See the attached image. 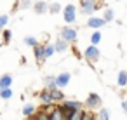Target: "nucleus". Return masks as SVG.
I'll use <instances>...</instances> for the list:
<instances>
[{"label": "nucleus", "instance_id": "nucleus-15", "mask_svg": "<svg viewBox=\"0 0 127 120\" xmlns=\"http://www.w3.org/2000/svg\"><path fill=\"white\" fill-rule=\"evenodd\" d=\"M117 84H118L120 87H127V71H125V70H122V71L118 73V77H117Z\"/></svg>", "mask_w": 127, "mask_h": 120}, {"label": "nucleus", "instance_id": "nucleus-27", "mask_svg": "<svg viewBox=\"0 0 127 120\" xmlns=\"http://www.w3.org/2000/svg\"><path fill=\"white\" fill-rule=\"evenodd\" d=\"M7 23H9V16H5V14H4V16H0V30H2Z\"/></svg>", "mask_w": 127, "mask_h": 120}, {"label": "nucleus", "instance_id": "nucleus-30", "mask_svg": "<svg viewBox=\"0 0 127 120\" xmlns=\"http://www.w3.org/2000/svg\"><path fill=\"white\" fill-rule=\"evenodd\" d=\"M30 5H32V0H23V2H21V5H19V7H21V9H28Z\"/></svg>", "mask_w": 127, "mask_h": 120}, {"label": "nucleus", "instance_id": "nucleus-2", "mask_svg": "<svg viewBox=\"0 0 127 120\" xmlns=\"http://www.w3.org/2000/svg\"><path fill=\"white\" fill-rule=\"evenodd\" d=\"M96 9H99L96 0H82V12L84 14H92Z\"/></svg>", "mask_w": 127, "mask_h": 120}, {"label": "nucleus", "instance_id": "nucleus-20", "mask_svg": "<svg viewBox=\"0 0 127 120\" xmlns=\"http://www.w3.org/2000/svg\"><path fill=\"white\" fill-rule=\"evenodd\" d=\"M99 42H101V33H99V30H97V31H94V33L91 35V44H92V45H97Z\"/></svg>", "mask_w": 127, "mask_h": 120}, {"label": "nucleus", "instance_id": "nucleus-13", "mask_svg": "<svg viewBox=\"0 0 127 120\" xmlns=\"http://www.w3.org/2000/svg\"><path fill=\"white\" fill-rule=\"evenodd\" d=\"M12 84V77L11 75H2L0 77V89H9Z\"/></svg>", "mask_w": 127, "mask_h": 120}, {"label": "nucleus", "instance_id": "nucleus-17", "mask_svg": "<svg viewBox=\"0 0 127 120\" xmlns=\"http://www.w3.org/2000/svg\"><path fill=\"white\" fill-rule=\"evenodd\" d=\"M54 52H56L54 45H51V44H45V45H44V56H45V59H49Z\"/></svg>", "mask_w": 127, "mask_h": 120}, {"label": "nucleus", "instance_id": "nucleus-12", "mask_svg": "<svg viewBox=\"0 0 127 120\" xmlns=\"http://www.w3.org/2000/svg\"><path fill=\"white\" fill-rule=\"evenodd\" d=\"M49 92H51V97H52V101H63L64 99V94L58 89V87H54V89H49Z\"/></svg>", "mask_w": 127, "mask_h": 120}, {"label": "nucleus", "instance_id": "nucleus-7", "mask_svg": "<svg viewBox=\"0 0 127 120\" xmlns=\"http://www.w3.org/2000/svg\"><path fill=\"white\" fill-rule=\"evenodd\" d=\"M49 120H66V115H64V111H63V108L56 104V108H54V111H52V113L49 115Z\"/></svg>", "mask_w": 127, "mask_h": 120}, {"label": "nucleus", "instance_id": "nucleus-28", "mask_svg": "<svg viewBox=\"0 0 127 120\" xmlns=\"http://www.w3.org/2000/svg\"><path fill=\"white\" fill-rule=\"evenodd\" d=\"M82 120H96V117H94L91 111H84V115H82Z\"/></svg>", "mask_w": 127, "mask_h": 120}, {"label": "nucleus", "instance_id": "nucleus-32", "mask_svg": "<svg viewBox=\"0 0 127 120\" xmlns=\"http://www.w3.org/2000/svg\"><path fill=\"white\" fill-rule=\"evenodd\" d=\"M26 120H37V118H35V117H28Z\"/></svg>", "mask_w": 127, "mask_h": 120}, {"label": "nucleus", "instance_id": "nucleus-10", "mask_svg": "<svg viewBox=\"0 0 127 120\" xmlns=\"http://www.w3.org/2000/svg\"><path fill=\"white\" fill-rule=\"evenodd\" d=\"M33 51H35V58H37V63L38 64H42L44 63V59H45V56H44V45H37V47H33Z\"/></svg>", "mask_w": 127, "mask_h": 120}, {"label": "nucleus", "instance_id": "nucleus-24", "mask_svg": "<svg viewBox=\"0 0 127 120\" xmlns=\"http://www.w3.org/2000/svg\"><path fill=\"white\" fill-rule=\"evenodd\" d=\"M82 115H84V111L80 110V111H75V113H71L66 120H82Z\"/></svg>", "mask_w": 127, "mask_h": 120}, {"label": "nucleus", "instance_id": "nucleus-19", "mask_svg": "<svg viewBox=\"0 0 127 120\" xmlns=\"http://www.w3.org/2000/svg\"><path fill=\"white\" fill-rule=\"evenodd\" d=\"M96 120H110V111L106 108H101L99 113H97V117H96Z\"/></svg>", "mask_w": 127, "mask_h": 120}, {"label": "nucleus", "instance_id": "nucleus-31", "mask_svg": "<svg viewBox=\"0 0 127 120\" xmlns=\"http://www.w3.org/2000/svg\"><path fill=\"white\" fill-rule=\"evenodd\" d=\"M122 110L127 113V99H124V101H122Z\"/></svg>", "mask_w": 127, "mask_h": 120}, {"label": "nucleus", "instance_id": "nucleus-18", "mask_svg": "<svg viewBox=\"0 0 127 120\" xmlns=\"http://www.w3.org/2000/svg\"><path fill=\"white\" fill-rule=\"evenodd\" d=\"M33 113H35V106L33 104H25V108H23V115L28 118V117H33Z\"/></svg>", "mask_w": 127, "mask_h": 120}, {"label": "nucleus", "instance_id": "nucleus-14", "mask_svg": "<svg viewBox=\"0 0 127 120\" xmlns=\"http://www.w3.org/2000/svg\"><path fill=\"white\" fill-rule=\"evenodd\" d=\"M44 85H45V89H54L56 87V77H52V75L44 77Z\"/></svg>", "mask_w": 127, "mask_h": 120}, {"label": "nucleus", "instance_id": "nucleus-16", "mask_svg": "<svg viewBox=\"0 0 127 120\" xmlns=\"http://www.w3.org/2000/svg\"><path fill=\"white\" fill-rule=\"evenodd\" d=\"M54 49H56V52H64V51L68 49V42H64L63 38H59V40L54 44Z\"/></svg>", "mask_w": 127, "mask_h": 120}, {"label": "nucleus", "instance_id": "nucleus-11", "mask_svg": "<svg viewBox=\"0 0 127 120\" xmlns=\"http://www.w3.org/2000/svg\"><path fill=\"white\" fill-rule=\"evenodd\" d=\"M33 11H35L37 14H44V12L49 11V4H45V2H37V4L33 5Z\"/></svg>", "mask_w": 127, "mask_h": 120}, {"label": "nucleus", "instance_id": "nucleus-8", "mask_svg": "<svg viewBox=\"0 0 127 120\" xmlns=\"http://www.w3.org/2000/svg\"><path fill=\"white\" fill-rule=\"evenodd\" d=\"M40 101H42V106L56 104V103L52 101V97H51V92H49V89H44V90L40 92Z\"/></svg>", "mask_w": 127, "mask_h": 120}, {"label": "nucleus", "instance_id": "nucleus-26", "mask_svg": "<svg viewBox=\"0 0 127 120\" xmlns=\"http://www.w3.org/2000/svg\"><path fill=\"white\" fill-rule=\"evenodd\" d=\"M111 19H113V11H111V9H106V11H104V21L108 23V21H111Z\"/></svg>", "mask_w": 127, "mask_h": 120}, {"label": "nucleus", "instance_id": "nucleus-6", "mask_svg": "<svg viewBox=\"0 0 127 120\" xmlns=\"http://www.w3.org/2000/svg\"><path fill=\"white\" fill-rule=\"evenodd\" d=\"M70 78H71V75H70L68 71L59 73V75L56 77V87H66V85L70 84Z\"/></svg>", "mask_w": 127, "mask_h": 120}, {"label": "nucleus", "instance_id": "nucleus-21", "mask_svg": "<svg viewBox=\"0 0 127 120\" xmlns=\"http://www.w3.org/2000/svg\"><path fill=\"white\" fill-rule=\"evenodd\" d=\"M0 97L2 99H11L12 97V90L11 89H2L0 90Z\"/></svg>", "mask_w": 127, "mask_h": 120}, {"label": "nucleus", "instance_id": "nucleus-29", "mask_svg": "<svg viewBox=\"0 0 127 120\" xmlns=\"http://www.w3.org/2000/svg\"><path fill=\"white\" fill-rule=\"evenodd\" d=\"M11 33H12L11 30H4V42H5V44H9V40H11Z\"/></svg>", "mask_w": 127, "mask_h": 120}, {"label": "nucleus", "instance_id": "nucleus-1", "mask_svg": "<svg viewBox=\"0 0 127 120\" xmlns=\"http://www.w3.org/2000/svg\"><path fill=\"white\" fill-rule=\"evenodd\" d=\"M61 38H63L64 42H68V44L75 42V40H77V30H75V28H70V26H64V28L61 30Z\"/></svg>", "mask_w": 127, "mask_h": 120}, {"label": "nucleus", "instance_id": "nucleus-4", "mask_svg": "<svg viewBox=\"0 0 127 120\" xmlns=\"http://www.w3.org/2000/svg\"><path fill=\"white\" fill-rule=\"evenodd\" d=\"M77 19V12H75V5H66L64 7V21L66 23H75Z\"/></svg>", "mask_w": 127, "mask_h": 120}, {"label": "nucleus", "instance_id": "nucleus-25", "mask_svg": "<svg viewBox=\"0 0 127 120\" xmlns=\"http://www.w3.org/2000/svg\"><path fill=\"white\" fill-rule=\"evenodd\" d=\"M35 118H37V120H49V115H47V113H45V111L40 108V111L35 115Z\"/></svg>", "mask_w": 127, "mask_h": 120}, {"label": "nucleus", "instance_id": "nucleus-22", "mask_svg": "<svg viewBox=\"0 0 127 120\" xmlns=\"http://www.w3.org/2000/svg\"><path fill=\"white\" fill-rule=\"evenodd\" d=\"M61 11V5L58 4V2H54V4H51L49 5V12H52V14H58Z\"/></svg>", "mask_w": 127, "mask_h": 120}, {"label": "nucleus", "instance_id": "nucleus-9", "mask_svg": "<svg viewBox=\"0 0 127 120\" xmlns=\"http://www.w3.org/2000/svg\"><path fill=\"white\" fill-rule=\"evenodd\" d=\"M106 25V21H104V18H91L89 21H87V26L89 28H101V26H104Z\"/></svg>", "mask_w": 127, "mask_h": 120}, {"label": "nucleus", "instance_id": "nucleus-3", "mask_svg": "<svg viewBox=\"0 0 127 120\" xmlns=\"http://www.w3.org/2000/svg\"><path fill=\"white\" fill-rule=\"evenodd\" d=\"M84 54H85V58H87L89 61H97L99 56H101V54H99V49H97L96 45H89Z\"/></svg>", "mask_w": 127, "mask_h": 120}, {"label": "nucleus", "instance_id": "nucleus-23", "mask_svg": "<svg viewBox=\"0 0 127 120\" xmlns=\"http://www.w3.org/2000/svg\"><path fill=\"white\" fill-rule=\"evenodd\" d=\"M25 44L30 45V47H37V45H38L37 38H33V37H26V38H25Z\"/></svg>", "mask_w": 127, "mask_h": 120}, {"label": "nucleus", "instance_id": "nucleus-33", "mask_svg": "<svg viewBox=\"0 0 127 120\" xmlns=\"http://www.w3.org/2000/svg\"><path fill=\"white\" fill-rule=\"evenodd\" d=\"M0 90H2V89H0Z\"/></svg>", "mask_w": 127, "mask_h": 120}, {"label": "nucleus", "instance_id": "nucleus-5", "mask_svg": "<svg viewBox=\"0 0 127 120\" xmlns=\"http://www.w3.org/2000/svg\"><path fill=\"white\" fill-rule=\"evenodd\" d=\"M99 104H101V97H99L97 94H89V97L85 99V106H87L89 110L99 108Z\"/></svg>", "mask_w": 127, "mask_h": 120}]
</instances>
